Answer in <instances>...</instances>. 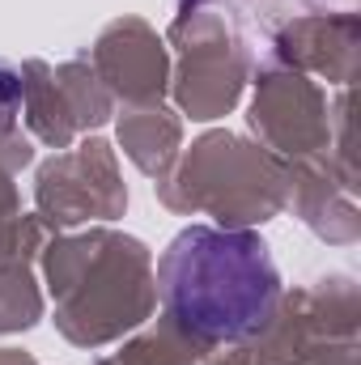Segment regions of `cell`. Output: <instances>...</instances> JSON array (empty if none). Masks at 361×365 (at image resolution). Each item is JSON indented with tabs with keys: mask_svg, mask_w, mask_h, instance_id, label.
I'll return each instance as SVG.
<instances>
[{
	"mask_svg": "<svg viewBox=\"0 0 361 365\" xmlns=\"http://www.w3.org/2000/svg\"><path fill=\"white\" fill-rule=\"evenodd\" d=\"M158 284L171 319L208 344L264 331L280 306V272L251 230L187 225L158 264Z\"/></svg>",
	"mask_w": 361,
	"mask_h": 365,
	"instance_id": "1",
	"label": "cell"
},
{
	"mask_svg": "<svg viewBox=\"0 0 361 365\" xmlns=\"http://www.w3.org/2000/svg\"><path fill=\"white\" fill-rule=\"evenodd\" d=\"M21 102H26V90H21V73L9 64V60H0V136L17 123V115H21Z\"/></svg>",
	"mask_w": 361,
	"mask_h": 365,
	"instance_id": "2",
	"label": "cell"
}]
</instances>
